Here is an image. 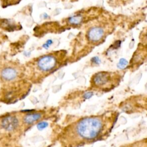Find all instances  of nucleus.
Wrapping results in <instances>:
<instances>
[{
    "mask_svg": "<svg viewBox=\"0 0 147 147\" xmlns=\"http://www.w3.org/2000/svg\"><path fill=\"white\" fill-rule=\"evenodd\" d=\"M127 61L126 59H120V60L119 61V63H118V65H119V67L123 68L127 65Z\"/></svg>",
    "mask_w": 147,
    "mask_h": 147,
    "instance_id": "obj_11",
    "label": "nucleus"
},
{
    "mask_svg": "<svg viewBox=\"0 0 147 147\" xmlns=\"http://www.w3.org/2000/svg\"><path fill=\"white\" fill-rule=\"evenodd\" d=\"M69 22L74 25H77L80 24V22L82 21V17L78 16H73L69 18Z\"/></svg>",
    "mask_w": 147,
    "mask_h": 147,
    "instance_id": "obj_9",
    "label": "nucleus"
},
{
    "mask_svg": "<svg viewBox=\"0 0 147 147\" xmlns=\"http://www.w3.org/2000/svg\"><path fill=\"white\" fill-rule=\"evenodd\" d=\"M48 126V123L45 122H40L38 125H37V128L39 130H42L43 129H44L45 127H46Z\"/></svg>",
    "mask_w": 147,
    "mask_h": 147,
    "instance_id": "obj_12",
    "label": "nucleus"
},
{
    "mask_svg": "<svg viewBox=\"0 0 147 147\" xmlns=\"http://www.w3.org/2000/svg\"><path fill=\"white\" fill-rule=\"evenodd\" d=\"M52 44V41L51 40H47L46 43L43 45V47L45 48H48L49 47V46L50 45H51Z\"/></svg>",
    "mask_w": 147,
    "mask_h": 147,
    "instance_id": "obj_13",
    "label": "nucleus"
},
{
    "mask_svg": "<svg viewBox=\"0 0 147 147\" xmlns=\"http://www.w3.org/2000/svg\"><path fill=\"white\" fill-rule=\"evenodd\" d=\"M20 75V71L17 67L13 65H6L0 71V79L5 84L16 82Z\"/></svg>",
    "mask_w": 147,
    "mask_h": 147,
    "instance_id": "obj_2",
    "label": "nucleus"
},
{
    "mask_svg": "<svg viewBox=\"0 0 147 147\" xmlns=\"http://www.w3.org/2000/svg\"><path fill=\"white\" fill-rule=\"evenodd\" d=\"M91 95H92V93L91 92H88V93H87V94H86L84 95V98H86V99H88V98H90Z\"/></svg>",
    "mask_w": 147,
    "mask_h": 147,
    "instance_id": "obj_16",
    "label": "nucleus"
},
{
    "mask_svg": "<svg viewBox=\"0 0 147 147\" xmlns=\"http://www.w3.org/2000/svg\"><path fill=\"white\" fill-rule=\"evenodd\" d=\"M104 35L103 29L100 27H94L88 32L89 40L93 42L99 41Z\"/></svg>",
    "mask_w": 147,
    "mask_h": 147,
    "instance_id": "obj_7",
    "label": "nucleus"
},
{
    "mask_svg": "<svg viewBox=\"0 0 147 147\" xmlns=\"http://www.w3.org/2000/svg\"><path fill=\"white\" fill-rule=\"evenodd\" d=\"M105 122L100 117H86L76 122L69 129V133L73 134L76 140L89 141L99 137L105 129Z\"/></svg>",
    "mask_w": 147,
    "mask_h": 147,
    "instance_id": "obj_1",
    "label": "nucleus"
},
{
    "mask_svg": "<svg viewBox=\"0 0 147 147\" xmlns=\"http://www.w3.org/2000/svg\"><path fill=\"white\" fill-rule=\"evenodd\" d=\"M92 61H94V62L95 63H99V61H100V60H99V58H98V57H93L92 59Z\"/></svg>",
    "mask_w": 147,
    "mask_h": 147,
    "instance_id": "obj_15",
    "label": "nucleus"
},
{
    "mask_svg": "<svg viewBox=\"0 0 147 147\" xmlns=\"http://www.w3.org/2000/svg\"><path fill=\"white\" fill-rule=\"evenodd\" d=\"M41 118V114L39 113H27L21 117V122L26 125H31L38 121Z\"/></svg>",
    "mask_w": 147,
    "mask_h": 147,
    "instance_id": "obj_6",
    "label": "nucleus"
},
{
    "mask_svg": "<svg viewBox=\"0 0 147 147\" xmlns=\"http://www.w3.org/2000/svg\"><path fill=\"white\" fill-rule=\"evenodd\" d=\"M21 122V117L15 114H8L0 119V126L5 130L11 132L18 128Z\"/></svg>",
    "mask_w": 147,
    "mask_h": 147,
    "instance_id": "obj_3",
    "label": "nucleus"
},
{
    "mask_svg": "<svg viewBox=\"0 0 147 147\" xmlns=\"http://www.w3.org/2000/svg\"><path fill=\"white\" fill-rule=\"evenodd\" d=\"M19 1L20 0H2L3 2V5H5V6L15 4L16 3L18 2V1Z\"/></svg>",
    "mask_w": 147,
    "mask_h": 147,
    "instance_id": "obj_10",
    "label": "nucleus"
},
{
    "mask_svg": "<svg viewBox=\"0 0 147 147\" xmlns=\"http://www.w3.org/2000/svg\"><path fill=\"white\" fill-rule=\"evenodd\" d=\"M57 59L53 55H47L39 58L36 62L37 69L42 72L53 70L57 65Z\"/></svg>",
    "mask_w": 147,
    "mask_h": 147,
    "instance_id": "obj_4",
    "label": "nucleus"
},
{
    "mask_svg": "<svg viewBox=\"0 0 147 147\" xmlns=\"http://www.w3.org/2000/svg\"><path fill=\"white\" fill-rule=\"evenodd\" d=\"M0 28H3V29H6V30H13V28H14V25L10 22L9 20H0Z\"/></svg>",
    "mask_w": 147,
    "mask_h": 147,
    "instance_id": "obj_8",
    "label": "nucleus"
},
{
    "mask_svg": "<svg viewBox=\"0 0 147 147\" xmlns=\"http://www.w3.org/2000/svg\"><path fill=\"white\" fill-rule=\"evenodd\" d=\"M5 40V35L0 32V44Z\"/></svg>",
    "mask_w": 147,
    "mask_h": 147,
    "instance_id": "obj_14",
    "label": "nucleus"
},
{
    "mask_svg": "<svg viewBox=\"0 0 147 147\" xmlns=\"http://www.w3.org/2000/svg\"><path fill=\"white\" fill-rule=\"evenodd\" d=\"M108 72H100L94 75L92 79V84L99 88H107L112 86L114 75Z\"/></svg>",
    "mask_w": 147,
    "mask_h": 147,
    "instance_id": "obj_5",
    "label": "nucleus"
}]
</instances>
